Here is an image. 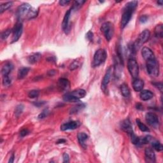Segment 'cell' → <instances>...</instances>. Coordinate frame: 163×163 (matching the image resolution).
<instances>
[{"mask_svg":"<svg viewBox=\"0 0 163 163\" xmlns=\"http://www.w3.org/2000/svg\"><path fill=\"white\" fill-rule=\"evenodd\" d=\"M101 31L107 41H110L114 34V26L110 22H106L101 26Z\"/></svg>","mask_w":163,"mask_h":163,"instance_id":"52a82bcc","label":"cell"},{"mask_svg":"<svg viewBox=\"0 0 163 163\" xmlns=\"http://www.w3.org/2000/svg\"><path fill=\"white\" fill-rule=\"evenodd\" d=\"M56 70H50V71L48 72L47 74H48V75H49V76L52 77V76H54V75H56Z\"/></svg>","mask_w":163,"mask_h":163,"instance_id":"f6af8a7d","label":"cell"},{"mask_svg":"<svg viewBox=\"0 0 163 163\" xmlns=\"http://www.w3.org/2000/svg\"><path fill=\"white\" fill-rule=\"evenodd\" d=\"M63 158V162H69V157L68 153H64L62 156Z\"/></svg>","mask_w":163,"mask_h":163,"instance_id":"f35d334b","label":"cell"},{"mask_svg":"<svg viewBox=\"0 0 163 163\" xmlns=\"http://www.w3.org/2000/svg\"><path fill=\"white\" fill-rule=\"evenodd\" d=\"M78 67V63L77 61H74L72 62L71 64L69 66V69L70 70H74V69H77Z\"/></svg>","mask_w":163,"mask_h":163,"instance_id":"8d00e7d4","label":"cell"},{"mask_svg":"<svg viewBox=\"0 0 163 163\" xmlns=\"http://www.w3.org/2000/svg\"><path fill=\"white\" fill-rule=\"evenodd\" d=\"M49 113V110L48 108H45L43 111H41V113L39 115L38 117V119H45V117L48 116V115Z\"/></svg>","mask_w":163,"mask_h":163,"instance_id":"4dcf8cb0","label":"cell"},{"mask_svg":"<svg viewBox=\"0 0 163 163\" xmlns=\"http://www.w3.org/2000/svg\"><path fill=\"white\" fill-rule=\"evenodd\" d=\"M70 1H66V0H61V1H59V3L62 5V6H65V5H67L68 4H69Z\"/></svg>","mask_w":163,"mask_h":163,"instance_id":"7bdbcfd3","label":"cell"},{"mask_svg":"<svg viewBox=\"0 0 163 163\" xmlns=\"http://www.w3.org/2000/svg\"><path fill=\"white\" fill-rule=\"evenodd\" d=\"M154 33L156 37L158 38H162L163 36V26L162 24H160L157 25L154 29Z\"/></svg>","mask_w":163,"mask_h":163,"instance_id":"d4e9b609","label":"cell"},{"mask_svg":"<svg viewBox=\"0 0 163 163\" xmlns=\"http://www.w3.org/2000/svg\"><path fill=\"white\" fill-rule=\"evenodd\" d=\"M11 78L9 76H5L3 78V85L4 86H9L11 84Z\"/></svg>","mask_w":163,"mask_h":163,"instance_id":"e575fe53","label":"cell"},{"mask_svg":"<svg viewBox=\"0 0 163 163\" xmlns=\"http://www.w3.org/2000/svg\"><path fill=\"white\" fill-rule=\"evenodd\" d=\"M132 87L136 92H140L144 87V82L140 78H134L132 81Z\"/></svg>","mask_w":163,"mask_h":163,"instance_id":"d6986e66","label":"cell"},{"mask_svg":"<svg viewBox=\"0 0 163 163\" xmlns=\"http://www.w3.org/2000/svg\"><path fill=\"white\" fill-rule=\"evenodd\" d=\"M23 30V26L22 22H17L16 25H15L14 29H12L13 36H12V43H14L18 41V40L21 37V35L22 33Z\"/></svg>","mask_w":163,"mask_h":163,"instance_id":"8fae6325","label":"cell"},{"mask_svg":"<svg viewBox=\"0 0 163 163\" xmlns=\"http://www.w3.org/2000/svg\"><path fill=\"white\" fill-rule=\"evenodd\" d=\"M153 93L149 90H141L140 94V99L143 101H149L153 98Z\"/></svg>","mask_w":163,"mask_h":163,"instance_id":"44dd1931","label":"cell"},{"mask_svg":"<svg viewBox=\"0 0 163 163\" xmlns=\"http://www.w3.org/2000/svg\"><path fill=\"white\" fill-rule=\"evenodd\" d=\"M78 140L79 141L80 145L84 149L87 148V145L86 143V140H88V135L86 134L85 132H79L77 135Z\"/></svg>","mask_w":163,"mask_h":163,"instance_id":"ffe728a7","label":"cell"},{"mask_svg":"<svg viewBox=\"0 0 163 163\" xmlns=\"http://www.w3.org/2000/svg\"><path fill=\"white\" fill-rule=\"evenodd\" d=\"M80 124L78 121H70L63 124L61 126V131H67V130H73L78 128L80 126Z\"/></svg>","mask_w":163,"mask_h":163,"instance_id":"5bb4252c","label":"cell"},{"mask_svg":"<svg viewBox=\"0 0 163 163\" xmlns=\"http://www.w3.org/2000/svg\"><path fill=\"white\" fill-rule=\"evenodd\" d=\"M29 71V68H26V67H23L19 69L18 71V74H17V78L18 79H23L24 78H25L27 75L28 74Z\"/></svg>","mask_w":163,"mask_h":163,"instance_id":"603a6c76","label":"cell"},{"mask_svg":"<svg viewBox=\"0 0 163 163\" xmlns=\"http://www.w3.org/2000/svg\"><path fill=\"white\" fill-rule=\"evenodd\" d=\"M40 94V92L38 90H32L28 93V96L30 98H37Z\"/></svg>","mask_w":163,"mask_h":163,"instance_id":"d6a6232c","label":"cell"},{"mask_svg":"<svg viewBox=\"0 0 163 163\" xmlns=\"http://www.w3.org/2000/svg\"><path fill=\"white\" fill-rule=\"evenodd\" d=\"M148 19H149V17L146 16V15H143V16H141L140 17V19L139 20H140V22L141 23H145L147 22Z\"/></svg>","mask_w":163,"mask_h":163,"instance_id":"74e56055","label":"cell"},{"mask_svg":"<svg viewBox=\"0 0 163 163\" xmlns=\"http://www.w3.org/2000/svg\"><path fill=\"white\" fill-rule=\"evenodd\" d=\"M66 142V140H64V139H60L58 141H57V143L60 144V143H64Z\"/></svg>","mask_w":163,"mask_h":163,"instance_id":"bcb514c9","label":"cell"},{"mask_svg":"<svg viewBox=\"0 0 163 163\" xmlns=\"http://www.w3.org/2000/svg\"><path fill=\"white\" fill-rule=\"evenodd\" d=\"M145 161L147 162H155L156 155L153 149L151 148H146L145 150Z\"/></svg>","mask_w":163,"mask_h":163,"instance_id":"2e32d148","label":"cell"},{"mask_svg":"<svg viewBox=\"0 0 163 163\" xmlns=\"http://www.w3.org/2000/svg\"><path fill=\"white\" fill-rule=\"evenodd\" d=\"M158 4L160 5L161 6L162 5V1H158Z\"/></svg>","mask_w":163,"mask_h":163,"instance_id":"681fc988","label":"cell"},{"mask_svg":"<svg viewBox=\"0 0 163 163\" xmlns=\"http://www.w3.org/2000/svg\"><path fill=\"white\" fill-rule=\"evenodd\" d=\"M13 3L12 2H7V3H5L3 4H1L0 5V13L2 14L3 12L6 11L9 8H10L12 7V5Z\"/></svg>","mask_w":163,"mask_h":163,"instance_id":"f1b7e54d","label":"cell"},{"mask_svg":"<svg viewBox=\"0 0 163 163\" xmlns=\"http://www.w3.org/2000/svg\"><path fill=\"white\" fill-rule=\"evenodd\" d=\"M145 120L148 124L152 128H158L159 126V120L158 117L154 113H147L145 115Z\"/></svg>","mask_w":163,"mask_h":163,"instance_id":"30bf717a","label":"cell"},{"mask_svg":"<svg viewBox=\"0 0 163 163\" xmlns=\"http://www.w3.org/2000/svg\"><path fill=\"white\" fill-rule=\"evenodd\" d=\"M85 107L84 106V105L83 104H79L77 105L76 107H74L73 108H72L71 110V113H77L78 111H80L81 110H82V108Z\"/></svg>","mask_w":163,"mask_h":163,"instance_id":"1f68e13d","label":"cell"},{"mask_svg":"<svg viewBox=\"0 0 163 163\" xmlns=\"http://www.w3.org/2000/svg\"><path fill=\"white\" fill-rule=\"evenodd\" d=\"M57 86L60 91L68 92L70 89V82L65 78H61L58 80Z\"/></svg>","mask_w":163,"mask_h":163,"instance_id":"4fadbf2b","label":"cell"},{"mask_svg":"<svg viewBox=\"0 0 163 163\" xmlns=\"http://www.w3.org/2000/svg\"><path fill=\"white\" fill-rule=\"evenodd\" d=\"M138 5L137 1H132L126 3L123 9V13L121 18V28H124L131 20L132 15Z\"/></svg>","mask_w":163,"mask_h":163,"instance_id":"7a4b0ae2","label":"cell"},{"mask_svg":"<svg viewBox=\"0 0 163 163\" xmlns=\"http://www.w3.org/2000/svg\"><path fill=\"white\" fill-rule=\"evenodd\" d=\"M107 53L105 50L100 49L96 50L92 62V67H97V66L101 65L103 62L105 61V60L107 59Z\"/></svg>","mask_w":163,"mask_h":163,"instance_id":"8992f818","label":"cell"},{"mask_svg":"<svg viewBox=\"0 0 163 163\" xmlns=\"http://www.w3.org/2000/svg\"><path fill=\"white\" fill-rule=\"evenodd\" d=\"M14 155L13 154L11 158H10V160H9L8 162L9 163H12V162H14Z\"/></svg>","mask_w":163,"mask_h":163,"instance_id":"c3c4849f","label":"cell"},{"mask_svg":"<svg viewBox=\"0 0 163 163\" xmlns=\"http://www.w3.org/2000/svg\"><path fill=\"white\" fill-rule=\"evenodd\" d=\"M24 110V106L22 105H19L16 107V110H15V114L17 117H19L20 115L22 113Z\"/></svg>","mask_w":163,"mask_h":163,"instance_id":"836d02e7","label":"cell"},{"mask_svg":"<svg viewBox=\"0 0 163 163\" xmlns=\"http://www.w3.org/2000/svg\"><path fill=\"white\" fill-rule=\"evenodd\" d=\"M150 36V33L149 30L145 29L144 30L143 32H141L140 35L138 36V38L134 42V43H132V46H133L134 50L136 51L139 50V49H140L144 43H145L146 42L149 40Z\"/></svg>","mask_w":163,"mask_h":163,"instance_id":"5b68a950","label":"cell"},{"mask_svg":"<svg viewBox=\"0 0 163 163\" xmlns=\"http://www.w3.org/2000/svg\"><path fill=\"white\" fill-rule=\"evenodd\" d=\"M120 127L123 131H124L127 133L129 134H131L133 132V129H132V126L131 124V122L129 119H126L124 120L120 124Z\"/></svg>","mask_w":163,"mask_h":163,"instance_id":"9a60e30c","label":"cell"},{"mask_svg":"<svg viewBox=\"0 0 163 163\" xmlns=\"http://www.w3.org/2000/svg\"><path fill=\"white\" fill-rule=\"evenodd\" d=\"M11 32H12V30L10 29H7V30H6V31L2 32L1 34V38L2 40H6L7 38H8V37L10 35Z\"/></svg>","mask_w":163,"mask_h":163,"instance_id":"d590c367","label":"cell"},{"mask_svg":"<svg viewBox=\"0 0 163 163\" xmlns=\"http://www.w3.org/2000/svg\"><path fill=\"white\" fill-rule=\"evenodd\" d=\"M86 36H87V39H88V40H89V41H92V40H93V37H94V36H93V33H92V32H91V31H89L88 33H87V34L86 35Z\"/></svg>","mask_w":163,"mask_h":163,"instance_id":"60d3db41","label":"cell"},{"mask_svg":"<svg viewBox=\"0 0 163 163\" xmlns=\"http://www.w3.org/2000/svg\"><path fill=\"white\" fill-rule=\"evenodd\" d=\"M37 15L38 10L33 8L28 3H24L19 6L16 13L17 17L19 20L31 19L37 17Z\"/></svg>","mask_w":163,"mask_h":163,"instance_id":"6da1fadb","label":"cell"},{"mask_svg":"<svg viewBox=\"0 0 163 163\" xmlns=\"http://www.w3.org/2000/svg\"><path fill=\"white\" fill-rule=\"evenodd\" d=\"M136 121H137V124L139 129H140L141 131L149 132L150 131L149 128H148V127L145 124H143L142 122H141L140 119H137L136 120Z\"/></svg>","mask_w":163,"mask_h":163,"instance_id":"4316f807","label":"cell"},{"mask_svg":"<svg viewBox=\"0 0 163 163\" xmlns=\"http://www.w3.org/2000/svg\"><path fill=\"white\" fill-rule=\"evenodd\" d=\"M137 109H139V110H142L143 109V106L141 104L138 103L137 105Z\"/></svg>","mask_w":163,"mask_h":163,"instance_id":"7dc6e473","label":"cell"},{"mask_svg":"<svg viewBox=\"0 0 163 163\" xmlns=\"http://www.w3.org/2000/svg\"><path fill=\"white\" fill-rule=\"evenodd\" d=\"M141 55L143 57V59L145 61H149L150 59H153L156 58L154 54L152 52V50L149 47H143L141 50Z\"/></svg>","mask_w":163,"mask_h":163,"instance_id":"e0dca14e","label":"cell"},{"mask_svg":"<svg viewBox=\"0 0 163 163\" xmlns=\"http://www.w3.org/2000/svg\"><path fill=\"white\" fill-rule=\"evenodd\" d=\"M112 73H113L112 66H110V67L107 70V72L105 75L103 79L102 80L101 90L103 91L104 93H105V94H107L108 92V86L110 81L111 75H112Z\"/></svg>","mask_w":163,"mask_h":163,"instance_id":"9c48e42d","label":"cell"},{"mask_svg":"<svg viewBox=\"0 0 163 163\" xmlns=\"http://www.w3.org/2000/svg\"><path fill=\"white\" fill-rule=\"evenodd\" d=\"M150 142H152V145L153 149H155L158 152H161L163 149V147L161 145V143L159 141L157 140H151Z\"/></svg>","mask_w":163,"mask_h":163,"instance_id":"484cf974","label":"cell"},{"mask_svg":"<svg viewBox=\"0 0 163 163\" xmlns=\"http://www.w3.org/2000/svg\"><path fill=\"white\" fill-rule=\"evenodd\" d=\"M86 95L85 90L78 89L70 92H66L63 96L64 101L67 102H77L81 98H84Z\"/></svg>","mask_w":163,"mask_h":163,"instance_id":"3957f363","label":"cell"},{"mask_svg":"<svg viewBox=\"0 0 163 163\" xmlns=\"http://www.w3.org/2000/svg\"><path fill=\"white\" fill-rule=\"evenodd\" d=\"M29 133V131L28 130V129H22V130L20 131V134L21 137H25V136L28 135Z\"/></svg>","mask_w":163,"mask_h":163,"instance_id":"b9f144b4","label":"cell"},{"mask_svg":"<svg viewBox=\"0 0 163 163\" xmlns=\"http://www.w3.org/2000/svg\"><path fill=\"white\" fill-rule=\"evenodd\" d=\"M131 138V141L132 143L136 145H142L141 143V138L137 137V136L134 134V132H132L130 134Z\"/></svg>","mask_w":163,"mask_h":163,"instance_id":"83f0119b","label":"cell"},{"mask_svg":"<svg viewBox=\"0 0 163 163\" xmlns=\"http://www.w3.org/2000/svg\"><path fill=\"white\" fill-rule=\"evenodd\" d=\"M14 68V65L11 62H7L3 66L1 69V74L3 77L8 76Z\"/></svg>","mask_w":163,"mask_h":163,"instance_id":"ac0fdd59","label":"cell"},{"mask_svg":"<svg viewBox=\"0 0 163 163\" xmlns=\"http://www.w3.org/2000/svg\"><path fill=\"white\" fill-rule=\"evenodd\" d=\"M147 73L152 77H158L159 74V65L156 59L149 60L146 61Z\"/></svg>","mask_w":163,"mask_h":163,"instance_id":"277c9868","label":"cell"},{"mask_svg":"<svg viewBox=\"0 0 163 163\" xmlns=\"http://www.w3.org/2000/svg\"><path fill=\"white\" fill-rule=\"evenodd\" d=\"M128 68L129 73L133 78H138L139 75V66L134 58H129L128 62Z\"/></svg>","mask_w":163,"mask_h":163,"instance_id":"ba28073f","label":"cell"},{"mask_svg":"<svg viewBox=\"0 0 163 163\" xmlns=\"http://www.w3.org/2000/svg\"><path fill=\"white\" fill-rule=\"evenodd\" d=\"M71 8H70L69 10L66 12L62 21V28L63 31H64L66 34H68L71 29V26L70 24H69V18H70V16H71Z\"/></svg>","mask_w":163,"mask_h":163,"instance_id":"7c38bea8","label":"cell"},{"mask_svg":"<svg viewBox=\"0 0 163 163\" xmlns=\"http://www.w3.org/2000/svg\"><path fill=\"white\" fill-rule=\"evenodd\" d=\"M120 92L124 98H129L130 96V90L128 86L126 84H123L120 86Z\"/></svg>","mask_w":163,"mask_h":163,"instance_id":"cb8c5ba5","label":"cell"},{"mask_svg":"<svg viewBox=\"0 0 163 163\" xmlns=\"http://www.w3.org/2000/svg\"><path fill=\"white\" fill-rule=\"evenodd\" d=\"M41 57V55L40 53L37 52V53L33 54L32 55L29 56L28 57V61L30 64H35V63H37L38 61H40Z\"/></svg>","mask_w":163,"mask_h":163,"instance_id":"7402d4cb","label":"cell"},{"mask_svg":"<svg viewBox=\"0 0 163 163\" xmlns=\"http://www.w3.org/2000/svg\"><path fill=\"white\" fill-rule=\"evenodd\" d=\"M45 103V102H44V101H37L36 103H34V105H35V106H37L38 107H40L42 106V105H43Z\"/></svg>","mask_w":163,"mask_h":163,"instance_id":"ee69618b","label":"cell"},{"mask_svg":"<svg viewBox=\"0 0 163 163\" xmlns=\"http://www.w3.org/2000/svg\"><path fill=\"white\" fill-rule=\"evenodd\" d=\"M85 3L86 1H81V0L75 1L73 5V7H72V8H71V10H78V9H79Z\"/></svg>","mask_w":163,"mask_h":163,"instance_id":"f546056e","label":"cell"},{"mask_svg":"<svg viewBox=\"0 0 163 163\" xmlns=\"http://www.w3.org/2000/svg\"><path fill=\"white\" fill-rule=\"evenodd\" d=\"M153 85L155 87H156L157 88L159 89L161 92L162 91V82H156V83H153Z\"/></svg>","mask_w":163,"mask_h":163,"instance_id":"ab89813d","label":"cell"}]
</instances>
